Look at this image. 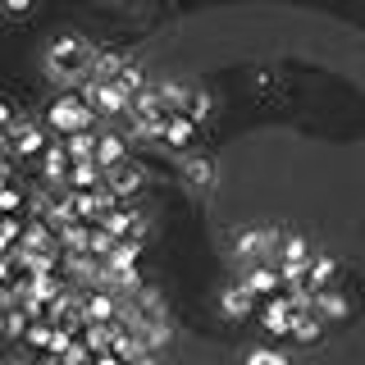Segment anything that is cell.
Returning <instances> with one entry per match:
<instances>
[{"mask_svg":"<svg viewBox=\"0 0 365 365\" xmlns=\"http://www.w3.org/2000/svg\"><path fill=\"white\" fill-rule=\"evenodd\" d=\"M23 228H28V215H5L0 220V251L23 247Z\"/></svg>","mask_w":365,"mask_h":365,"instance_id":"obj_24","label":"cell"},{"mask_svg":"<svg viewBox=\"0 0 365 365\" xmlns=\"http://www.w3.org/2000/svg\"><path fill=\"white\" fill-rule=\"evenodd\" d=\"M91 46L87 37H78V32H64V37H55L46 46V78H51L60 91H78L87 83L91 73Z\"/></svg>","mask_w":365,"mask_h":365,"instance_id":"obj_1","label":"cell"},{"mask_svg":"<svg viewBox=\"0 0 365 365\" xmlns=\"http://www.w3.org/2000/svg\"><path fill=\"white\" fill-rule=\"evenodd\" d=\"M87 96V106L101 114V119H123V114L133 110V91L123 83H101V78H87L83 87H78Z\"/></svg>","mask_w":365,"mask_h":365,"instance_id":"obj_4","label":"cell"},{"mask_svg":"<svg viewBox=\"0 0 365 365\" xmlns=\"http://www.w3.org/2000/svg\"><path fill=\"white\" fill-rule=\"evenodd\" d=\"M292 302H288V292H279V297H265V311H260V324H265V334L269 338H292Z\"/></svg>","mask_w":365,"mask_h":365,"instance_id":"obj_7","label":"cell"},{"mask_svg":"<svg viewBox=\"0 0 365 365\" xmlns=\"http://www.w3.org/2000/svg\"><path fill=\"white\" fill-rule=\"evenodd\" d=\"M51 338H55L51 319H32V329H28V338H23V342H28L32 351H46V347H51Z\"/></svg>","mask_w":365,"mask_h":365,"instance_id":"obj_28","label":"cell"},{"mask_svg":"<svg viewBox=\"0 0 365 365\" xmlns=\"http://www.w3.org/2000/svg\"><path fill=\"white\" fill-rule=\"evenodd\" d=\"M210 110H215V101H210V91H201V87H192V101H187V110L182 114H192L197 123H205L210 119Z\"/></svg>","mask_w":365,"mask_h":365,"instance_id":"obj_30","label":"cell"},{"mask_svg":"<svg viewBox=\"0 0 365 365\" xmlns=\"http://www.w3.org/2000/svg\"><path fill=\"white\" fill-rule=\"evenodd\" d=\"M155 87H160V96H165V106H169V110H187V101H192V87L174 83V78H155Z\"/></svg>","mask_w":365,"mask_h":365,"instance_id":"obj_23","label":"cell"},{"mask_svg":"<svg viewBox=\"0 0 365 365\" xmlns=\"http://www.w3.org/2000/svg\"><path fill=\"white\" fill-rule=\"evenodd\" d=\"M315 315L324 319V324H338V319L351 315V302H347L338 288H319V292H315Z\"/></svg>","mask_w":365,"mask_h":365,"instance_id":"obj_16","label":"cell"},{"mask_svg":"<svg viewBox=\"0 0 365 365\" xmlns=\"http://www.w3.org/2000/svg\"><path fill=\"white\" fill-rule=\"evenodd\" d=\"M242 365H292V356H283V351H274V347H247Z\"/></svg>","mask_w":365,"mask_h":365,"instance_id":"obj_29","label":"cell"},{"mask_svg":"<svg viewBox=\"0 0 365 365\" xmlns=\"http://www.w3.org/2000/svg\"><path fill=\"white\" fill-rule=\"evenodd\" d=\"M106 182L114 187V197H119L123 205H128V201H137V197H142V187H146V169L128 160V165L110 169V174H106Z\"/></svg>","mask_w":365,"mask_h":365,"instance_id":"obj_9","label":"cell"},{"mask_svg":"<svg viewBox=\"0 0 365 365\" xmlns=\"http://www.w3.org/2000/svg\"><path fill=\"white\" fill-rule=\"evenodd\" d=\"M0 187H5V192H0L5 215H23V210H28V205H23V187H19V182H0Z\"/></svg>","mask_w":365,"mask_h":365,"instance_id":"obj_31","label":"cell"},{"mask_svg":"<svg viewBox=\"0 0 365 365\" xmlns=\"http://www.w3.org/2000/svg\"><path fill=\"white\" fill-rule=\"evenodd\" d=\"M192 137H197V119H192V114H182V110H169L165 128H160V142H165L169 151H182V155H187Z\"/></svg>","mask_w":365,"mask_h":365,"instance_id":"obj_10","label":"cell"},{"mask_svg":"<svg viewBox=\"0 0 365 365\" xmlns=\"http://www.w3.org/2000/svg\"><path fill=\"white\" fill-rule=\"evenodd\" d=\"M123 64H128V55H119L114 46H96V51H91V73H87V78H101V83H119Z\"/></svg>","mask_w":365,"mask_h":365,"instance_id":"obj_14","label":"cell"},{"mask_svg":"<svg viewBox=\"0 0 365 365\" xmlns=\"http://www.w3.org/2000/svg\"><path fill=\"white\" fill-rule=\"evenodd\" d=\"M91 361H96V351H91V347H87V342H83V338H78V342H73V347H68V351H64V365H91Z\"/></svg>","mask_w":365,"mask_h":365,"instance_id":"obj_32","label":"cell"},{"mask_svg":"<svg viewBox=\"0 0 365 365\" xmlns=\"http://www.w3.org/2000/svg\"><path fill=\"white\" fill-rule=\"evenodd\" d=\"M119 83L137 96V91H146V87L155 83V78H146V64H142V60H128V64H123V73H119Z\"/></svg>","mask_w":365,"mask_h":365,"instance_id":"obj_27","label":"cell"},{"mask_svg":"<svg viewBox=\"0 0 365 365\" xmlns=\"http://www.w3.org/2000/svg\"><path fill=\"white\" fill-rule=\"evenodd\" d=\"M28 329H32V315L23 306H5V338L19 342V338H28Z\"/></svg>","mask_w":365,"mask_h":365,"instance_id":"obj_25","label":"cell"},{"mask_svg":"<svg viewBox=\"0 0 365 365\" xmlns=\"http://www.w3.org/2000/svg\"><path fill=\"white\" fill-rule=\"evenodd\" d=\"M60 247V237H55V228L46 220H32L28 215V228H23V251H55Z\"/></svg>","mask_w":365,"mask_h":365,"instance_id":"obj_17","label":"cell"},{"mask_svg":"<svg viewBox=\"0 0 365 365\" xmlns=\"http://www.w3.org/2000/svg\"><path fill=\"white\" fill-rule=\"evenodd\" d=\"M324 329H329V324H324L315 311H311V315H297V319H292V342H302V347H315V342L324 338Z\"/></svg>","mask_w":365,"mask_h":365,"instance_id":"obj_19","label":"cell"},{"mask_svg":"<svg viewBox=\"0 0 365 365\" xmlns=\"http://www.w3.org/2000/svg\"><path fill=\"white\" fill-rule=\"evenodd\" d=\"M119 302L123 297L119 292H110V288H91L87 292V324H114V319H119Z\"/></svg>","mask_w":365,"mask_h":365,"instance_id":"obj_11","label":"cell"},{"mask_svg":"<svg viewBox=\"0 0 365 365\" xmlns=\"http://www.w3.org/2000/svg\"><path fill=\"white\" fill-rule=\"evenodd\" d=\"M114 334H119V324H83V334H78V338H83L87 347L101 356V351H114Z\"/></svg>","mask_w":365,"mask_h":365,"instance_id":"obj_22","label":"cell"},{"mask_svg":"<svg viewBox=\"0 0 365 365\" xmlns=\"http://www.w3.org/2000/svg\"><path fill=\"white\" fill-rule=\"evenodd\" d=\"M91 365H128V361H123V356H119V351H101V356H96V361H91Z\"/></svg>","mask_w":365,"mask_h":365,"instance_id":"obj_33","label":"cell"},{"mask_svg":"<svg viewBox=\"0 0 365 365\" xmlns=\"http://www.w3.org/2000/svg\"><path fill=\"white\" fill-rule=\"evenodd\" d=\"M96 142H101V128H83V133L64 137V151L73 160H96Z\"/></svg>","mask_w":365,"mask_h":365,"instance_id":"obj_20","label":"cell"},{"mask_svg":"<svg viewBox=\"0 0 365 365\" xmlns=\"http://www.w3.org/2000/svg\"><path fill=\"white\" fill-rule=\"evenodd\" d=\"M220 311H224L228 319H247L251 311H256V292H251L242 279H237V283H228V288L220 292Z\"/></svg>","mask_w":365,"mask_h":365,"instance_id":"obj_13","label":"cell"},{"mask_svg":"<svg viewBox=\"0 0 365 365\" xmlns=\"http://www.w3.org/2000/svg\"><path fill=\"white\" fill-rule=\"evenodd\" d=\"M133 365H165V361H160V351H142V356H137Z\"/></svg>","mask_w":365,"mask_h":365,"instance_id":"obj_35","label":"cell"},{"mask_svg":"<svg viewBox=\"0 0 365 365\" xmlns=\"http://www.w3.org/2000/svg\"><path fill=\"white\" fill-rule=\"evenodd\" d=\"M46 128L51 133H60V137H68V133H83V128H96V119L101 114L87 106V96L83 91H60V96L46 106Z\"/></svg>","mask_w":365,"mask_h":365,"instance_id":"obj_3","label":"cell"},{"mask_svg":"<svg viewBox=\"0 0 365 365\" xmlns=\"http://www.w3.org/2000/svg\"><path fill=\"white\" fill-rule=\"evenodd\" d=\"M237 279H242V283H247V288L256 292V297H279V292H283V274H279V265H269V260H265V265H251V269H242Z\"/></svg>","mask_w":365,"mask_h":365,"instance_id":"obj_12","label":"cell"},{"mask_svg":"<svg viewBox=\"0 0 365 365\" xmlns=\"http://www.w3.org/2000/svg\"><path fill=\"white\" fill-rule=\"evenodd\" d=\"M283 228H274V224H247V228H237V237H233V265L237 274L251 269V265H279V251H283Z\"/></svg>","mask_w":365,"mask_h":365,"instance_id":"obj_2","label":"cell"},{"mask_svg":"<svg viewBox=\"0 0 365 365\" xmlns=\"http://www.w3.org/2000/svg\"><path fill=\"white\" fill-rule=\"evenodd\" d=\"M96 160H101L106 169H119V165H128V137H123V133H114V128H101Z\"/></svg>","mask_w":365,"mask_h":365,"instance_id":"obj_15","label":"cell"},{"mask_svg":"<svg viewBox=\"0 0 365 365\" xmlns=\"http://www.w3.org/2000/svg\"><path fill=\"white\" fill-rule=\"evenodd\" d=\"M142 342H146V351H165L169 342H174V319H165V324H146Z\"/></svg>","mask_w":365,"mask_h":365,"instance_id":"obj_26","label":"cell"},{"mask_svg":"<svg viewBox=\"0 0 365 365\" xmlns=\"http://www.w3.org/2000/svg\"><path fill=\"white\" fill-rule=\"evenodd\" d=\"M315 260V247L306 242V233H288L283 237V251H279V274H283V288H297L306 283V269Z\"/></svg>","mask_w":365,"mask_h":365,"instance_id":"obj_5","label":"cell"},{"mask_svg":"<svg viewBox=\"0 0 365 365\" xmlns=\"http://www.w3.org/2000/svg\"><path fill=\"white\" fill-rule=\"evenodd\" d=\"M182 178L192 182V187H215L220 182V160H215L210 151H187L182 155Z\"/></svg>","mask_w":365,"mask_h":365,"instance_id":"obj_8","label":"cell"},{"mask_svg":"<svg viewBox=\"0 0 365 365\" xmlns=\"http://www.w3.org/2000/svg\"><path fill=\"white\" fill-rule=\"evenodd\" d=\"M5 9H9V14H28L32 0H5Z\"/></svg>","mask_w":365,"mask_h":365,"instance_id":"obj_34","label":"cell"},{"mask_svg":"<svg viewBox=\"0 0 365 365\" xmlns=\"http://www.w3.org/2000/svg\"><path fill=\"white\" fill-rule=\"evenodd\" d=\"M51 142H55V133L46 128V119H41V123H37V119H28V123H23V128L5 142V146H9V151H14L19 160H41Z\"/></svg>","mask_w":365,"mask_h":365,"instance_id":"obj_6","label":"cell"},{"mask_svg":"<svg viewBox=\"0 0 365 365\" xmlns=\"http://www.w3.org/2000/svg\"><path fill=\"white\" fill-rule=\"evenodd\" d=\"M334 279H338V260L334 256H324V251H315V260H311V269H306V283L319 292V288H334Z\"/></svg>","mask_w":365,"mask_h":365,"instance_id":"obj_18","label":"cell"},{"mask_svg":"<svg viewBox=\"0 0 365 365\" xmlns=\"http://www.w3.org/2000/svg\"><path fill=\"white\" fill-rule=\"evenodd\" d=\"M142 237H119L114 242V251H110V269H133L137 260H142Z\"/></svg>","mask_w":365,"mask_h":365,"instance_id":"obj_21","label":"cell"}]
</instances>
